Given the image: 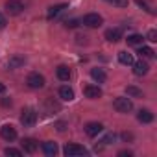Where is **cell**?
Returning a JSON list of instances; mask_svg holds the SVG:
<instances>
[{
	"label": "cell",
	"instance_id": "1",
	"mask_svg": "<svg viewBox=\"0 0 157 157\" xmlns=\"http://www.w3.org/2000/svg\"><path fill=\"white\" fill-rule=\"evenodd\" d=\"M35 122H37V111L32 107H24L21 111V124L24 128H32V126H35Z\"/></svg>",
	"mask_w": 157,
	"mask_h": 157
},
{
	"label": "cell",
	"instance_id": "2",
	"mask_svg": "<svg viewBox=\"0 0 157 157\" xmlns=\"http://www.w3.org/2000/svg\"><path fill=\"white\" fill-rule=\"evenodd\" d=\"M113 107L118 111V113H129V111H133V102H131V98L128 96H117L115 100H113Z\"/></svg>",
	"mask_w": 157,
	"mask_h": 157
},
{
	"label": "cell",
	"instance_id": "3",
	"mask_svg": "<svg viewBox=\"0 0 157 157\" xmlns=\"http://www.w3.org/2000/svg\"><path fill=\"white\" fill-rule=\"evenodd\" d=\"M63 153L67 155V157H80V155H87L89 151L83 148V146H80V144H74V142H68L65 148H63Z\"/></svg>",
	"mask_w": 157,
	"mask_h": 157
},
{
	"label": "cell",
	"instance_id": "4",
	"mask_svg": "<svg viewBox=\"0 0 157 157\" xmlns=\"http://www.w3.org/2000/svg\"><path fill=\"white\" fill-rule=\"evenodd\" d=\"M26 83H28L30 89H43L44 87V76L39 74V72H32L26 78Z\"/></svg>",
	"mask_w": 157,
	"mask_h": 157
},
{
	"label": "cell",
	"instance_id": "5",
	"mask_svg": "<svg viewBox=\"0 0 157 157\" xmlns=\"http://www.w3.org/2000/svg\"><path fill=\"white\" fill-rule=\"evenodd\" d=\"M82 24L87 26V28H100V26L104 24V19H102V15H98V13H87V15L83 17V21H82Z\"/></svg>",
	"mask_w": 157,
	"mask_h": 157
},
{
	"label": "cell",
	"instance_id": "6",
	"mask_svg": "<svg viewBox=\"0 0 157 157\" xmlns=\"http://www.w3.org/2000/svg\"><path fill=\"white\" fill-rule=\"evenodd\" d=\"M0 137H2L4 140H8V142H13L17 139V129L11 124H6V126L0 128Z\"/></svg>",
	"mask_w": 157,
	"mask_h": 157
},
{
	"label": "cell",
	"instance_id": "7",
	"mask_svg": "<svg viewBox=\"0 0 157 157\" xmlns=\"http://www.w3.org/2000/svg\"><path fill=\"white\" fill-rule=\"evenodd\" d=\"M4 8H6V11H8L10 15H21L22 10H24V6L19 2V0H8Z\"/></svg>",
	"mask_w": 157,
	"mask_h": 157
},
{
	"label": "cell",
	"instance_id": "8",
	"mask_svg": "<svg viewBox=\"0 0 157 157\" xmlns=\"http://www.w3.org/2000/svg\"><path fill=\"white\" fill-rule=\"evenodd\" d=\"M83 94H85V98H89V100H96V98L102 96V89H100L98 85H85V87H83Z\"/></svg>",
	"mask_w": 157,
	"mask_h": 157
},
{
	"label": "cell",
	"instance_id": "9",
	"mask_svg": "<svg viewBox=\"0 0 157 157\" xmlns=\"http://www.w3.org/2000/svg\"><path fill=\"white\" fill-rule=\"evenodd\" d=\"M24 63H26V57H24V56H21V54H13V56L8 59V68L15 70V68H21Z\"/></svg>",
	"mask_w": 157,
	"mask_h": 157
},
{
	"label": "cell",
	"instance_id": "10",
	"mask_svg": "<svg viewBox=\"0 0 157 157\" xmlns=\"http://www.w3.org/2000/svg\"><path fill=\"white\" fill-rule=\"evenodd\" d=\"M22 150L26 151V153H35V150L39 148V142L35 140V139H32V137H26V139H22Z\"/></svg>",
	"mask_w": 157,
	"mask_h": 157
},
{
	"label": "cell",
	"instance_id": "11",
	"mask_svg": "<svg viewBox=\"0 0 157 157\" xmlns=\"http://www.w3.org/2000/svg\"><path fill=\"white\" fill-rule=\"evenodd\" d=\"M56 76H57V80H61V82H68L70 76H72V72H70V68L67 65H59L56 68Z\"/></svg>",
	"mask_w": 157,
	"mask_h": 157
},
{
	"label": "cell",
	"instance_id": "12",
	"mask_svg": "<svg viewBox=\"0 0 157 157\" xmlns=\"http://www.w3.org/2000/svg\"><path fill=\"white\" fill-rule=\"evenodd\" d=\"M105 39L109 43H118L122 39V30L120 28H109V30H105Z\"/></svg>",
	"mask_w": 157,
	"mask_h": 157
},
{
	"label": "cell",
	"instance_id": "13",
	"mask_svg": "<svg viewBox=\"0 0 157 157\" xmlns=\"http://www.w3.org/2000/svg\"><path fill=\"white\" fill-rule=\"evenodd\" d=\"M148 70H150V65L146 61H142V57H140V61L133 63V74L135 76H144V74H148Z\"/></svg>",
	"mask_w": 157,
	"mask_h": 157
},
{
	"label": "cell",
	"instance_id": "14",
	"mask_svg": "<svg viewBox=\"0 0 157 157\" xmlns=\"http://www.w3.org/2000/svg\"><path fill=\"white\" fill-rule=\"evenodd\" d=\"M104 131V126L100 124V122H89L87 126H85V133L89 135V137H96L98 133H102Z\"/></svg>",
	"mask_w": 157,
	"mask_h": 157
},
{
	"label": "cell",
	"instance_id": "15",
	"mask_svg": "<svg viewBox=\"0 0 157 157\" xmlns=\"http://www.w3.org/2000/svg\"><path fill=\"white\" fill-rule=\"evenodd\" d=\"M59 98H61V100H65V102L74 100V89H72V87H68V85L59 87Z\"/></svg>",
	"mask_w": 157,
	"mask_h": 157
},
{
	"label": "cell",
	"instance_id": "16",
	"mask_svg": "<svg viewBox=\"0 0 157 157\" xmlns=\"http://www.w3.org/2000/svg\"><path fill=\"white\" fill-rule=\"evenodd\" d=\"M91 78L94 82H98V83H104L105 80H107V74L104 72V68H91Z\"/></svg>",
	"mask_w": 157,
	"mask_h": 157
},
{
	"label": "cell",
	"instance_id": "17",
	"mask_svg": "<svg viewBox=\"0 0 157 157\" xmlns=\"http://www.w3.org/2000/svg\"><path fill=\"white\" fill-rule=\"evenodd\" d=\"M67 8H68V4H65V2H63V4H56V6H50V8H48V15H46V17H48V19H54V17H57L61 11H65Z\"/></svg>",
	"mask_w": 157,
	"mask_h": 157
},
{
	"label": "cell",
	"instance_id": "18",
	"mask_svg": "<svg viewBox=\"0 0 157 157\" xmlns=\"http://www.w3.org/2000/svg\"><path fill=\"white\" fill-rule=\"evenodd\" d=\"M43 151H44V155H48V157H54L59 150H57V144L56 142H52V140H46V142H43Z\"/></svg>",
	"mask_w": 157,
	"mask_h": 157
},
{
	"label": "cell",
	"instance_id": "19",
	"mask_svg": "<svg viewBox=\"0 0 157 157\" xmlns=\"http://www.w3.org/2000/svg\"><path fill=\"white\" fill-rule=\"evenodd\" d=\"M137 118H139V122H142V124H150V122H153V113H151L150 109H140L139 115H137Z\"/></svg>",
	"mask_w": 157,
	"mask_h": 157
},
{
	"label": "cell",
	"instance_id": "20",
	"mask_svg": "<svg viewBox=\"0 0 157 157\" xmlns=\"http://www.w3.org/2000/svg\"><path fill=\"white\" fill-rule=\"evenodd\" d=\"M118 61H120L122 65H128V67L135 63L133 54H129V52H126V50H124V52H118Z\"/></svg>",
	"mask_w": 157,
	"mask_h": 157
},
{
	"label": "cell",
	"instance_id": "21",
	"mask_svg": "<svg viewBox=\"0 0 157 157\" xmlns=\"http://www.w3.org/2000/svg\"><path fill=\"white\" fill-rule=\"evenodd\" d=\"M126 93H128L129 98H142V96H144V93H142L139 87H135V85H128V87H126Z\"/></svg>",
	"mask_w": 157,
	"mask_h": 157
},
{
	"label": "cell",
	"instance_id": "22",
	"mask_svg": "<svg viewBox=\"0 0 157 157\" xmlns=\"http://www.w3.org/2000/svg\"><path fill=\"white\" fill-rule=\"evenodd\" d=\"M137 54H139L140 57H146V59H150V57H153V56H155V52H153L150 46H140Z\"/></svg>",
	"mask_w": 157,
	"mask_h": 157
},
{
	"label": "cell",
	"instance_id": "23",
	"mask_svg": "<svg viewBox=\"0 0 157 157\" xmlns=\"http://www.w3.org/2000/svg\"><path fill=\"white\" fill-rule=\"evenodd\" d=\"M142 39H144L142 35H139V33H131L126 41H128V44H133V46H135V44H140V43H142Z\"/></svg>",
	"mask_w": 157,
	"mask_h": 157
},
{
	"label": "cell",
	"instance_id": "24",
	"mask_svg": "<svg viewBox=\"0 0 157 157\" xmlns=\"http://www.w3.org/2000/svg\"><path fill=\"white\" fill-rule=\"evenodd\" d=\"M44 107H46V111H48V113L59 111V104H57V102H54V100H46V102H44Z\"/></svg>",
	"mask_w": 157,
	"mask_h": 157
},
{
	"label": "cell",
	"instance_id": "25",
	"mask_svg": "<svg viewBox=\"0 0 157 157\" xmlns=\"http://www.w3.org/2000/svg\"><path fill=\"white\" fill-rule=\"evenodd\" d=\"M4 153H6V155H11V157H21V155H22V151L17 150V148H6Z\"/></svg>",
	"mask_w": 157,
	"mask_h": 157
},
{
	"label": "cell",
	"instance_id": "26",
	"mask_svg": "<svg viewBox=\"0 0 157 157\" xmlns=\"http://www.w3.org/2000/svg\"><path fill=\"white\" fill-rule=\"evenodd\" d=\"M115 139H117V137H115V133H107V135H105V137H104V139H102L100 142H102L104 146H107V144H111V142H115Z\"/></svg>",
	"mask_w": 157,
	"mask_h": 157
},
{
	"label": "cell",
	"instance_id": "27",
	"mask_svg": "<svg viewBox=\"0 0 157 157\" xmlns=\"http://www.w3.org/2000/svg\"><path fill=\"white\" fill-rule=\"evenodd\" d=\"M105 2H109L113 6H118V8H126L128 6V0H105Z\"/></svg>",
	"mask_w": 157,
	"mask_h": 157
},
{
	"label": "cell",
	"instance_id": "28",
	"mask_svg": "<svg viewBox=\"0 0 157 157\" xmlns=\"http://www.w3.org/2000/svg\"><path fill=\"white\" fill-rule=\"evenodd\" d=\"M65 26L67 28H78L80 26V21L78 19H68V21H65Z\"/></svg>",
	"mask_w": 157,
	"mask_h": 157
},
{
	"label": "cell",
	"instance_id": "29",
	"mask_svg": "<svg viewBox=\"0 0 157 157\" xmlns=\"http://www.w3.org/2000/svg\"><path fill=\"white\" fill-rule=\"evenodd\" d=\"M135 2H137V4H139L142 10H144V11H148V13H153V10L148 6V2H144V0H135Z\"/></svg>",
	"mask_w": 157,
	"mask_h": 157
},
{
	"label": "cell",
	"instance_id": "30",
	"mask_svg": "<svg viewBox=\"0 0 157 157\" xmlns=\"http://www.w3.org/2000/svg\"><path fill=\"white\" fill-rule=\"evenodd\" d=\"M146 39L151 41V43H155V41H157V32H155V30H150L148 35H146Z\"/></svg>",
	"mask_w": 157,
	"mask_h": 157
},
{
	"label": "cell",
	"instance_id": "31",
	"mask_svg": "<svg viewBox=\"0 0 157 157\" xmlns=\"http://www.w3.org/2000/svg\"><path fill=\"white\" fill-rule=\"evenodd\" d=\"M6 24H8V21H6V17L0 13V30H4L6 28Z\"/></svg>",
	"mask_w": 157,
	"mask_h": 157
},
{
	"label": "cell",
	"instance_id": "32",
	"mask_svg": "<svg viewBox=\"0 0 157 157\" xmlns=\"http://www.w3.org/2000/svg\"><path fill=\"white\" fill-rule=\"evenodd\" d=\"M133 153L129 151V150H122V151H118V157H131Z\"/></svg>",
	"mask_w": 157,
	"mask_h": 157
},
{
	"label": "cell",
	"instance_id": "33",
	"mask_svg": "<svg viewBox=\"0 0 157 157\" xmlns=\"http://www.w3.org/2000/svg\"><path fill=\"white\" fill-rule=\"evenodd\" d=\"M122 140H133V133H122Z\"/></svg>",
	"mask_w": 157,
	"mask_h": 157
},
{
	"label": "cell",
	"instance_id": "34",
	"mask_svg": "<svg viewBox=\"0 0 157 157\" xmlns=\"http://www.w3.org/2000/svg\"><path fill=\"white\" fill-rule=\"evenodd\" d=\"M0 104H2L4 107H8V105H11V100L10 98H2V100H0Z\"/></svg>",
	"mask_w": 157,
	"mask_h": 157
},
{
	"label": "cell",
	"instance_id": "35",
	"mask_svg": "<svg viewBox=\"0 0 157 157\" xmlns=\"http://www.w3.org/2000/svg\"><path fill=\"white\" fill-rule=\"evenodd\" d=\"M57 129L59 131H65V122H57Z\"/></svg>",
	"mask_w": 157,
	"mask_h": 157
},
{
	"label": "cell",
	"instance_id": "36",
	"mask_svg": "<svg viewBox=\"0 0 157 157\" xmlns=\"http://www.w3.org/2000/svg\"><path fill=\"white\" fill-rule=\"evenodd\" d=\"M4 91H6V85H4V83H0V94H2Z\"/></svg>",
	"mask_w": 157,
	"mask_h": 157
}]
</instances>
